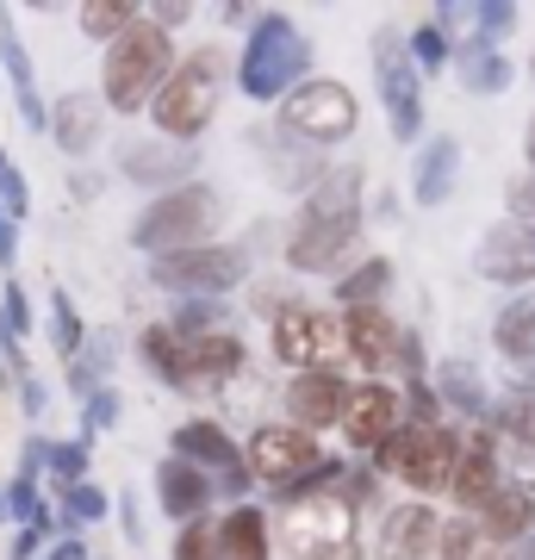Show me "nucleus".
Here are the masks:
<instances>
[{
	"mask_svg": "<svg viewBox=\"0 0 535 560\" xmlns=\"http://www.w3.org/2000/svg\"><path fill=\"white\" fill-rule=\"evenodd\" d=\"M38 548H50V541H44L32 523H20V529L7 536V560H38Z\"/></svg>",
	"mask_w": 535,
	"mask_h": 560,
	"instance_id": "54",
	"label": "nucleus"
},
{
	"mask_svg": "<svg viewBox=\"0 0 535 560\" xmlns=\"http://www.w3.org/2000/svg\"><path fill=\"white\" fill-rule=\"evenodd\" d=\"M131 355H138V361H143V374H150V381H162L168 393H175V399H194V368H187V342H181L162 318L138 330V349H131Z\"/></svg>",
	"mask_w": 535,
	"mask_h": 560,
	"instance_id": "27",
	"label": "nucleus"
},
{
	"mask_svg": "<svg viewBox=\"0 0 535 560\" xmlns=\"http://www.w3.org/2000/svg\"><path fill=\"white\" fill-rule=\"evenodd\" d=\"M13 393H20V411H25L32 423H38V418H44V405H50V386H44L38 374H25V381L13 386Z\"/></svg>",
	"mask_w": 535,
	"mask_h": 560,
	"instance_id": "52",
	"label": "nucleus"
},
{
	"mask_svg": "<svg viewBox=\"0 0 535 560\" xmlns=\"http://www.w3.org/2000/svg\"><path fill=\"white\" fill-rule=\"evenodd\" d=\"M361 237H368V175L356 162H330L299 200L293 224L280 231V268L305 280H337L349 261H361Z\"/></svg>",
	"mask_w": 535,
	"mask_h": 560,
	"instance_id": "1",
	"label": "nucleus"
},
{
	"mask_svg": "<svg viewBox=\"0 0 535 560\" xmlns=\"http://www.w3.org/2000/svg\"><path fill=\"white\" fill-rule=\"evenodd\" d=\"M100 194H106V175H100V168H69V200L75 206H88V200H100Z\"/></svg>",
	"mask_w": 535,
	"mask_h": 560,
	"instance_id": "51",
	"label": "nucleus"
},
{
	"mask_svg": "<svg viewBox=\"0 0 535 560\" xmlns=\"http://www.w3.org/2000/svg\"><path fill=\"white\" fill-rule=\"evenodd\" d=\"M106 119H113V113L100 101V88H69V94L50 101V125H44V131H50V143H57L69 162H88L100 143H106Z\"/></svg>",
	"mask_w": 535,
	"mask_h": 560,
	"instance_id": "20",
	"label": "nucleus"
},
{
	"mask_svg": "<svg viewBox=\"0 0 535 560\" xmlns=\"http://www.w3.org/2000/svg\"><path fill=\"white\" fill-rule=\"evenodd\" d=\"M479 555H486V529H479V517L449 511V517H442V536H437V560H479Z\"/></svg>",
	"mask_w": 535,
	"mask_h": 560,
	"instance_id": "40",
	"label": "nucleus"
},
{
	"mask_svg": "<svg viewBox=\"0 0 535 560\" xmlns=\"http://www.w3.org/2000/svg\"><path fill=\"white\" fill-rule=\"evenodd\" d=\"M175 62H181V38L138 20L113 50H100V101H106V113L113 119H143L156 106L162 81L175 75Z\"/></svg>",
	"mask_w": 535,
	"mask_h": 560,
	"instance_id": "5",
	"label": "nucleus"
},
{
	"mask_svg": "<svg viewBox=\"0 0 535 560\" xmlns=\"http://www.w3.org/2000/svg\"><path fill=\"white\" fill-rule=\"evenodd\" d=\"M44 318H50V349H57L62 361H75L81 349H88V324H81L75 300H69L62 287H50V293H44Z\"/></svg>",
	"mask_w": 535,
	"mask_h": 560,
	"instance_id": "37",
	"label": "nucleus"
},
{
	"mask_svg": "<svg viewBox=\"0 0 535 560\" xmlns=\"http://www.w3.org/2000/svg\"><path fill=\"white\" fill-rule=\"evenodd\" d=\"M168 455L194 460L199 474H212V480L249 467V460H243V436L231 430V423H219V418H181L175 430H168Z\"/></svg>",
	"mask_w": 535,
	"mask_h": 560,
	"instance_id": "21",
	"label": "nucleus"
},
{
	"mask_svg": "<svg viewBox=\"0 0 535 560\" xmlns=\"http://www.w3.org/2000/svg\"><path fill=\"white\" fill-rule=\"evenodd\" d=\"M430 386H437L442 411H449V418H461V430L492 423L498 399H492V386H486V374H479L474 361H461V355L437 361V368H430Z\"/></svg>",
	"mask_w": 535,
	"mask_h": 560,
	"instance_id": "24",
	"label": "nucleus"
},
{
	"mask_svg": "<svg viewBox=\"0 0 535 560\" xmlns=\"http://www.w3.org/2000/svg\"><path fill=\"white\" fill-rule=\"evenodd\" d=\"M398 393H405V423H449V411H442L430 381H411V386H398Z\"/></svg>",
	"mask_w": 535,
	"mask_h": 560,
	"instance_id": "47",
	"label": "nucleus"
},
{
	"mask_svg": "<svg viewBox=\"0 0 535 560\" xmlns=\"http://www.w3.org/2000/svg\"><path fill=\"white\" fill-rule=\"evenodd\" d=\"M44 560H88V541H81V536H57L50 548H44Z\"/></svg>",
	"mask_w": 535,
	"mask_h": 560,
	"instance_id": "56",
	"label": "nucleus"
},
{
	"mask_svg": "<svg viewBox=\"0 0 535 560\" xmlns=\"http://www.w3.org/2000/svg\"><path fill=\"white\" fill-rule=\"evenodd\" d=\"M474 275L504 287V293H530L535 287V224L498 219L492 231L474 243Z\"/></svg>",
	"mask_w": 535,
	"mask_h": 560,
	"instance_id": "16",
	"label": "nucleus"
},
{
	"mask_svg": "<svg viewBox=\"0 0 535 560\" xmlns=\"http://www.w3.org/2000/svg\"><path fill=\"white\" fill-rule=\"evenodd\" d=\"M187 368H194V399L199 393H224L231 381L249 374V342H243L237 324L231 330H212V337L187 342Z\"/></svg>",
	"mask_w": 535,
	"mask_h": 560,
	"instance_id": "26",
	"label": "nucleus"
},
{
	"mask_svg": "<svg viewBox=\"0 0 535 560\" xmlns=\"http://www.w3.org/2000/svg\"><path fill=\"white\" fill-rule=\"evenodd\" d=\"M199 162H206V143H175V138H162V131H138V138H125L113 150V175L156 200V194L194 187Z\"/></svg>",
	"mask_w": 535,
	"mask_h": 560,
	"instance_id": "12",
	"label": "nucleus"
},
{
	"mask_svg": "<svg viewBox=\"0 0 535 560\" xmlns=\"http://www.w3.org/2000/svg\"><path fill=\"white\" fill-rule=\"evenodd\" d=\"M143 275L168 300H231L237 287L256 280V261H249L243 243H199V249H181V256L143 261Z\"/></svg>",
	"mask_w": 535,
	"mask_h": 560,
	"instance_id": "9",
	"label": "nucleus"
},
{
	"mask_svg": "<svg viewBox=\"0 0 535 560\" xmlns=\"http://www.w3.org/2000/svg\"><path fill=\"white\" fill-rule=\"evenodd\" d=\"M455 187H461V138L437 131V138L417 143V156H411V206L437 212V206L455 200Z\"/></svg>",
	"mask_w": 535,
	"mask_h": 560,
	"instance_id": "25",
	"label": "nucleus"
},
{
	"mask_svg": "<svg viewBox=\"0 0 535 560\" xmlns=\"http://www.w3.org/2000/svg\"><path fill=\"white\" fill-rule=\"evenodd\" d=\"M356 125H361V101H356V88L337 81V75L299 81L293 94L275 106V138L299 143V150H312V156H330L337 143H349Z\"/></svg>",
	"mask_w": 535,
	"mask_h": 560,
	"instance_id": "7",
	"label": "nucleus"
},
{
	"mask_svg": "<svg viewBox=\"0 0 535 560\" xmlns=\"http://www.w3.org/2000/svg\"><path fill=\"white\" fill-rule=\"evenodd\" d=\"M405 44H411V62H417V75H423V81H430V75H442V69H455V44H461V38L449 32V25L423 20V25H417V32H411Z\"/></svg>",
	"mask_w": 535,
	"mask_h": 560,
	"instance_id": "38",
	"label": "nucleus"
},
{
	"mask_svg": "<svg viewBox=\"0 0 535 560\" xmlns=\"http://www.w3.org/2000/svg\"><path fill=\"white\" fill-rule=\"evenodd\" d=\"M0 75L13 88L20 125L44 131V125H50V106H44V94H38V69H32V50H25V38H20V13H13V7H0Z\"/></svg>",
	"mask_w": 535,
	"mask_h": 560,
	"instance_id": "23",
	"label": "nucleus"
},
{
	"mask_svg": "<svg viewBox=\"0 0 535 560\" xmlns=\"http://www.w3.org/2000/svg\"><path fill=\"white\" fill-rule=\"evenodd\" d=\"M516 560H535V536H530V541H516Z\"/></svg>",
	"mask_w": 535,
	"mask_h": 560,
	"instance_id": "60",
	"label": "nucleus"
},
{
	"mask_svg": "<svg viewBox=\"0 0 535 560\" xmlns=\"http://www.w3.org/2000/svg\"><path fill=\"white\" fill-rule=\"evenodd\" d=\"M231 88H237V50H224V44H187L175 75L162 81L156 106H150V131H162V138H175V143H199L219 125Z\"/></svg>",
	"mask_w": 535,
	"mask_h": 560,
	"instance_id": "2",
	"label": "nucleus"
},
{
	"mask_svg": "<svg viewBox=\"0 0 535 560\" xmlns=\"http://www.w3.org/2000/svg\"><path fill=\"white\" fill-rule=\"evenodd\" d=\"M119 523H125V541H131V548H143V517H138V499H131V492H119Z\"/></svg>",
	"mask_w": 535,
	"mask_h": 560,
	"instance_id": "55",
	"label": "nucleus"
},
{
	"mask_svg": "<svg viewBox=\"0 0 535 560\" xmlns=\"http://www.w3.org/2000/svg\"><path fill=\"white\" fill-rule=\"evenodd\" d=\"M504 219L535 224V175H516L511 187H504Z\"/></svg>",
	"mask_w": 535,
	"mask_h": 560,
	"instance_id": "50",
	"label": "nucleus"
},
{
	"mask_svg": "<svg viewBox=\"0 0 535 560\" xmlns=\"http://www.w3.org/2000/svg\"><path fill=\"white\" fill-rule=\"evenodd\" d=\"M44 474H13V480H7V504H13V529H20V523H32L44 511Z\"/></svg>",
	"mask_w": 535,
	"mask_h": 560,
	"instance_id": "46",
	"label": "nucleus"
},
{
	"mask_svg": "<svg viewBox=\"0 0 535 560\" xmlns=\"http://www.w3.org/2000/svg\"><path fill=\"white\" fill-rule=\"evenodd\" d=\"M44 480H50V492L94 480V448L81 436H44Z\"/></svg>",
	"mask_w": 535,
	"mask_h": 560,
	"instance_id": "35",
	"label": "nucleus"
},
{
	"mask_svg": "<svg viewBox=\"0 0 535 560\" xmlns=\"http://www.w3.org/2000/svg\"><path fill=\"white\" fill-rule=\"evenodd\" d=\"M530 81H535V62H530Z\"/></svg>",
	"mask_w": 535,
	"mask_h": 560,
	"instance_id": "62",
	"label": "nucleus"
},
{
	"mask_svg": "<svg viewBox=\"0 0 535 560\" xmlns=\"http://www.w3.org/2000/svg\"><path fill=\"white\" fill-rule=\"evenodd\" d=\"M7 168H13V156H7V143H0V180H7Z\"/></svg>",
	"mask_w": 535,
	"mask_h": 560,
	"instance_id": "61",
	"label": "nucleus"
},
{
	"mask_svg": "<svg viewBox=\"0 0 535 560\" xmlns=\"http://www.w3.org/2000/svg\"><path fill=\"white\" fill-rule=\"evenodd\" d=\"M113 423H119V386H100L94 399L81 405V430H75V436L88 442V448H94V442L106 436Z\"/></svg>",
	"mask_w": 535,
	"mask_h": 560,
	"instance_id": "44",
	"label": "nucleus"
},
{
	"mask_svg": "<svg viewBox=\"0 0 535 560\" xmlns=\"http://www.w3.org/2000/svg\"><path fill=\"white\" fill-rule=\"evenodd\" d=\"M455 460H461V423H398L393 442H380L368 455V467L430 504V499H449Z\"/></svg>",
	"mask_w": 535,
	"mask_h": 560,
	"instance_id": "6",
	"label": "nucleus"
},
{
	"mask_svg": "<svg viewBox=\"0 0 535 560\" xmlns=\"http://www.w3.org/2000/svg\"><path fill=\"white\" fill-rule=\"evenodd\" d=\"M0 330H7V337L20 342H32V293H25L20 287V275L13 280H0Z\"/></svg>",
	"mask_w": 535,
	"mask_h": 560,
	"instance_id": "42",
	"label": "nucleus"
},
{
	"mask_svg": "<svg viewBox=\"0 0 535 560\" xmlns=\"http://www.w3.org/2000/svg\"><path fill=\"white\" fill-rule=\"evenodd\" d=\"M498 436L511 442V448H530L535 455V381H511L504 393H498Z\"/></svg>",
	"mask_w": 535,
	"mask_h": 560,
	"instance_id": "34",
	"label": "nucleus"
},
{
	"mask_svg": "<svg viewBox=\"0 0 535 560\" xmlns=\"http://www.w3.org/2000/svg\"><path fill=\"white\" fill-rule=\"evenodd\" d=\"M57 504H62V517H75L81 529H94V523L113 511V492L94 486V480H81V486H69V492H57Z\"/></svg>",
	"mask_w": 535,
	"mask_h": 560,
	"instance_id": "41",
	"label": "nucleus"
},
{
	"mask_svg": "<svg viewBox=\"0 0 535 560\" xmlns=\"http://www.w3.org/2000/svg\"><path fill=\"white\" fill-rule=\"evenodd\" d=\"M299 81H312V38L293 13H261L237 44V94L249 106H268L275 113Z\"/></svg>",
	"mask_w": 535,
	"mask_h": 560,
	"instance_id": "4",
	"label": "nucleus"
},
{
	"mask_svg": "<svg viewBox=\"0 0 535 560\" xmlns=\"http://www.w3.org/2000/svg\"><path fill=\"white\" fill-rule=\"evenodd\" d=\"M138 20H143V0H88V7H75L81 38L100 44V50H113V44H119Z\"/></svg>",
	"mask_w": 535,
	"mask_h": 560,
	"instance_id": "33",
	"label": "nucleus"
},
{
	"mask_svg": "<svg viewBox=\"0 0 535 560\" xmlns=\"http://www.w3.org/2000/svg\"><path fill=\"white\" fill-rule=\"evenodd\" d=\"M224 219H231V206H224V187L219 180L199 175L194 187H175V194H156V200H143L131 212V249L143 261L156 256H181V249H199V243H219Z\"/></svg>",
	"mask_w": 535,
	"mask_h": 560,
	"instance_id": "3",
	"label": "nucleus"
},
{
	"mask_svg": "<svg viewBox=\"0 0 535 560\" xmlns=\"http://www.w3.org/2000/svg\"><path fill=\"white\" fill-rule=\"evenodd\" d=\"M398 287V268L393 256H380V249H368L361 261H349L337 280H330V305L337 312H361V305H386V293Z\"/></svg>",
	"mask_w": 535,
	"mask_h": 560,
	"instance_id": "29",
	"label": "nucleus"
},
{
	"mask_svg": "<svg viewBox=\"0 0 535 560\" xmlns=\"http://www.w3.org/2000/svg\"><path fill=\"white\" fill-rule=\"evenodd\" d=\"M405 324L386 312V305H361V312H342V342H349V368L361 381H393V355Z\"/></svg>",
	"mask_w": 535,
	"mask_h": 560,
	"instance_id": "19",
	"label": "nucleus"
},
{
	"mask_svg": "<svg viewBox=\"0 0 535 560\" xmlns=\"http://www.w3.org/2000/svg\"><path fill=\"white\" fill-rule=\"evenodd\" d=\"M504 486L511 480H504V436H498V423L461 430V460H455V480H449V504H455L461 517H479Z\"/></svg>",
	"mask_w": 535,
	"mask_h": 560,
	"instance_id": "14",
	"label": "nucleus"
},
{
	"mask_svg": "<svg viewBox=\"0 0 535 560\" xmlns=\"http://www.w3.org/2000/svg\"><path fill=\"white\" fill-rule=\"evenodd\" d=\"M479 529H486V548H516V541L535 536V492L530 486H504L486 511H479Z\"/></svg>",
	"mask_w": 535,
	"mask_h": 560,
	"instance_id": "31",
	"label": "nucleus"
},
{
	"mask_svg": "<svg viewBox=\"0 0 535 560\" xmlns=\"http://www.w3.org/2000/svg\"><path fill=\"white\" fill-rule=\"evenodd\" d=\"M0 212H7L13 224H20L25 212H32V180H25L20 168H7V180H0Z\"/></svg>",
	"mask_w": 535,
	"mask_h": 560,
	"instance_id": "49",
	"label": "nucleus"
},
{
	"mask_svg": "<svg viewBox=\"0 0 535 560\" xmlns=\"http://www.w3.org/2000/svg\"><path fill=\"white\" fill-rule=\"evenodd\" d=\"M268 355H275L287 374H330V368L349 374L342 312L337 305H312V300L280 305L275 318H268Z\"/></svg>",
	"mask_w": 535,
	"mask_h": 560,
	"instance_id": "8",
	"label": "nucleus"
},
{
	"mask_svg": "<svg viewBox=\"0 0 535 560\" xmlns=\"http://www.w3.org/2000/svg\"><path fill=\"white\" fill-rule=\"evenodd\" d=\"M523 162H530V175H535V119L523 125Z\"/></svg>",
	"mask_w": 535,
	"mask_h": 560,
	"instance_id": "57",
	"label": "nucleus"
},
{
	"mask_svg": "<svg viewBox=\"0 0 535 560\" xmlns=\"http://www.w3.org/2000/svg\"><path fill=\"white\" fill-rule=\"evenodd\" d=\"M156 504H162V517L175 523V529L206 523V517H212V504H219V480H212V474H199L194 460L162 455L156 460Z\"/></svg>",
	"mask_w": 535,
	"mask_h": 560,
	"instance_id": "22",
	"label": "nucleus"
},
{
	"mask_svg": "<svg viewBox=\"0 0 535 560\" xmlns=\"http://www.w3.org/2000/svg\"><path fill=\"white\" fill-rule=\"evenodd\" d=\"M243 460H249V474H256L261 492H280V486H299L305 474L324 467V442L312 430H299L287 418H261L249 436H243Z\"/></svg>",
	"mask_w": 535,
	"mask_h": 560,
	"instance_id": "13",
	"label": "nucleus"
},
{
	"mask_svg": "<svg viewBox=\"0 0 535 560\" xmlns=\"http://www.w3.org/2000/svg\"><path fill=\"white\" fill-rule=\"evenodd\" d=\"M368 62H374V88H380V106H386L393 143H423V75H417L405 32H374Z\"/></svg>",
	"mask_w": 535,
	"mask_h": 560,
	"instance_id": "11",
	"label": "nucleus"
},
{
	"mask_svg": "<svg viewBox=\"0 0 535 560\" xmlns=\"http://www.w3.org/2000/svg\"><path fill=\"white\" fill-rule=\"evenodd\" d=\"M405 423V393L398 381H356L349 386V405H342V455L349 460H368L380 442H393V430Z\"/></svg>",
	"mask_w": 535,
	"mask_h": 560,
	"instance_id": "15",
	"label": "nucleus"
},
{
	"mask_svg": "<svg viewBox=\"0 0 535 560\" xmlns=\"http://www.w3.org/2000/svg\"><path fill=\"white\" fill-rule=\"evenodd\" d=\"M162 324L181 342H199V337H212V330H231V300H175Z\"/></svg>",
	"mask_w": 535,
	"mask_h": 560,
	"instance_id": "36",
	"label": "nucleus"
},
{
	"mask_svg": "<svg viewBox=\"0 0 535 560\" xmlns=\"http://www.w3.org/2000/svg\"><path fill=\"white\" fill-rule=\"evenodd\" d=\"M492 349L511 368H523L535 381V287L530 293H511V300L498 305V318H492Z\"/></svg>",
	"mask_w": 535,
	"mask_h": 560,
	"instance_id": "30",
	"label": "nucleus"
},
{
	"mask_svg": "<svg viewBox=\"0 0 535 560\" xmlns=\"http://www.w3.org/2000/svg\"><path fill=\"white\" fill-rule=\"evenodd\" d=\"M168 560H224V548H219V517L175 529V541H168Z\"/></svg>",
	"mask_w": 535,
	"mask_h": 560,
	"instance_id": "43",
	"label": "nucleus"
},
{
	"mask_svg": "<svg viewBox=\"0 0 535 560\" xmlns=\"http://www.w3.org/2000/svg\"><path fill=\"white\" fill-rule=\"evenodd\" d=\"M219 548L224 560H275V517H268V504L249 499V504H231L219 517Z\"/></svg>",
	"mask_w": 535,
	"mask_h": 560,
	"instance_id": "28",
	"label": "nucleus"
},
{
	"mask_svg": "<svg viewBox=\"0 0 535 560\" xmlns=\"http://www.w3.org/2000/svg\"><path fill=\"white\" fill-rule=\"evenodd\" d=\"M437 536H442L437 504L398 499L374 517V560H437Z\"/></svg>",
	"mask_w": 535,
	"mask_h": 560,
	"instance_id": "17",
	"label": "nucleus"
},
{
	"mask_svg": "<svg viewBox=\"0 0 535 560\" xmlns=\"http://www.w3.org/2000/svg\"><path fill=\"white\" fill-rule=\"evenodd\" d=\"M393 381H398V386H411V381H430V349H423V330H417V324H405V337H398Z\"/></svg>",
	"mask_w": 535,
	"mask_h": 560,
	"instance_id": "45",
	"label": "nucleus"
},
{
	"mask_svg": "<svg viewBox=\"0 0 535 560\" xmlns=\"http://www.w3.org/2000/svg\"><path fill=\"white\" fill-rule=\"evenodd\" d=\"M0 523H13V504H7V480H0Z\"/></svg>",
	"mask_w": 535,
	"mask_h": 560,
	"instance_id": "59",
	"label": "nucleus"
},
{
	"mask_svg": "<svg viewBox=\"0 0 535 560\" xmlns=\"http://www.w3.org/2000/svg\"><path fill=\"white\" fill-rule=\"evenodd\" d=\"M349 386L356 381L342 368H330V374H287V386H280V418L299 423V430H312V436H324V430L342 423Z\"/></svg>",
	"mask_w": 535,
	"mask_h": 560,
	"instance_id": "18",
	"label": "nucleus"
},
{
	"mask_svg": "<svg viewBox=\"0 0 535 560\" xmlns=\"http://www.w3.org/2000/svg\"><path fill=\"white\" fill-rule=\"evenodd\" d=\"M13 268H20V224L0 212V280H13Z\"/></svg>",
	"mask_w": 535,
	"mask_h": 560,
	"instance_id": "53",
	"label": "nucleus"
},
{
	"mask_svg": "<svg viewBox=\"0 0 535 560\" xmlns=\"http://www.w3.org/2000/svg\"><path fill=\"white\" fill-rule=\"evenodd\" d=\"M455 75H461V88H467L474 101H498V94L516 81V62L504 57V50H486V44H461Z\"/></svg>",
	"mask_w": 535,
	"mask_h": 560,
	"instance_id": "32",
	"label": "nucleus"
},
{
	"mask_svg": "<svg viewBox=\"0 0 535 560\" xmlns=\"http://www.w3.org/2000/svg\"><path fill=\"white\" fill-rule=\"evenodd\" d=\"M143 20L162 25V32L175 38L181 25H194V0H143Z\"/></svg>",
	"mask_w": 535,
	"mask_h": 560,
	"instance_id": "48",
	"label": "nucleus"
},
{
	"mask_svg": "<svg viewBox=\"0 0 535 560\" xmlns=\"http://www.w3.org/2000/svg\"><path fill=\"white\" fill-rule=\"evenodd\" d=\"M275 541L287 560H368V548H361V511L342 492H324V499L299 504V511H280Z\"/></svg>",
	"mask_w": 535,
	"mask_h": 560,
	"instance_id": "10",
	"label": "nucleus"
},
{
	"mask_svg": "<svg viewBox=\"0 0 535 560\" xmlns=\"http://www.w3.org/2000/svg\"><path fill=\"white\" fill-rule=\"evenodd\" d=\"M479 560H516V548H486Z\"/></svg>",
	"mask_w": 535,
	"mask_h": 560,
	"instance_id": "58",
	"label": "nucleus"
},
{
	"mask_svg": "<svg viewBox=\"0 0 535 560\" xmlns=\"http://www.w3.org/2000/svg\"><path fill=\"white\" fill-rule=\"evenodd\" d=\"M516 20H523V13H516L511 0H486V7H467V25H474V32H467L461 44H486V50H498V44L516 32Z\"/></svg>",
	"mask_w": 535,
	"mask_h": 560,
	"instance_id": "39",
	"label": "nucleus"
}]
</instances>
